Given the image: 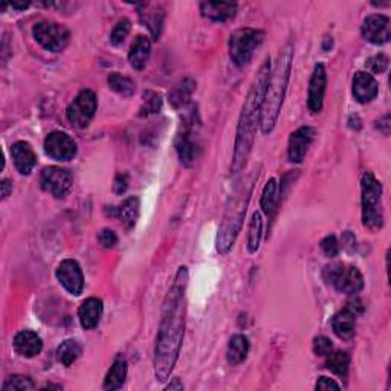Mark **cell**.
<instances>
[{
  "mask_svg": "<svg viewBox=\"0 0 391 391\" xmlns=\"http://www.w3.org/2000/svg\"><path fill=\"white\" fill-rule=\"evenodd\" d=\"M187 285L188 271L185 266H181L174 277L173 286L164 300L160 324L156 335L153 365H155V374L159 382H165L172 376V372L181 355L183 335H185Z\"/></svg>",
  "mask_w": 391,
  "mask_h": 391,
  "instance_id": "obj_1",
  "label": "cell"
},
{
  "mask_svg": "<svg viewBox=\"0 0 391 391\" xmlns=\"http://www.w3.org/2000/svg\"><path fill=\"white\" fill-rule=\"evenodd\" d=\"M271 69V58L267 57L262 67H260L247 98H244L239 124H237L235 130V142L231 164V172L234 174L240 173L243 168L247 167L252 147H254L257 128L260 126V113H262L263 98L267 88V81H269Z\"/></svg>",
  "mask_w": 391,
  "mask_h": 391,
  "instance_id": "obj_2",
  "label": "cell"
},
{
  "mask_svg": "<svg viewBox=\"0 0 391 391\" xmlns=\"http://www.w3.org/2000/svg\"><path fill=\"white\" fill-rule=\"evenodd\" d=\"M294 46L286 44L278 53L275 66L271 69L269 81L265 92L262 113H260V130L263 135L272 133L275 124L278 121V115L285 103V97L289 86L290 72H292Z\"/></svg>",
  "mask_w": 391,
  "mask_h": 391,
  "instance_id": "obj_3",
  "label": "cell"
},
{
  "mask_svg": "<svg viewBox=\"0 0 391 391\" xmlns=\"http://www.w3.org/2000/svg\"><path fill=\"white\" fill-rule=\"evenodd\" d=\"M254 181H256V173H252L247 181L239 183L226 205V210L224 217H222L219 233H217V240H216L217 252L222 256H226L228 252L233 249L237 237H239L242 231L243 220L244 216H247L248 203L251 201L252 190H254Z\"/></svg>",
  "mask_w": 391,
  "mask_h": 391,
  "instance_id": "obj_4",
  "label": "cell"
},
{
  "mask_svg": "<svg viewBox=\"0 0 391 391\" xmlns=\"http://www.w3.org/2000/svg\"><path fill=\"white\" fill-rule=\"evenodd\" d=\"M382 183L372 172H365L361 179L363 224L370 231H381L384 228V210H382Z\"/></svg>",
  "mask_w": 391,
  "mask_h": 391,
  "instance_id": "obj_5",
  "label": "cell"
},
{
  "mask_svg": "<svg viewBox=\"0 0 391 391\" xmlns=\"http://www.w3.org/2000/svg\"><path fill=\"white\" fill-rule=\"evenodd\" d=\"M265 40V33L256 28H240L229 37V58L239 67L247 66Z\"/></svg>",
  "mask_w": 391,
  "mask_h": 391,
  "instance_id": "obj_6",
  "label": "cell"
},
{
  "mask_svg": "<svg viewBox=\"0 0 391 391\" xmlns=\"http://www.w3.org/2000/svg\"><path fill=\"white\" fill-rule=\"evenodd\" d=\"M323 277L327 285L346 295H356L364 289V277L356 266L347 263H331L324 267Z\"/></svg>",
  "mask_w": 391,
  "mask_h": 391,
  "instance_id": "obj_7",
  "label": "cell"
},
{
  "mask_svg": "<svg viewBox=\"0 0 391 391\" xmlns=\"http://www.w3.org/2000/svg\"><path fill=\"white\" fill-rule=\"evenodd\" d=\"M35 42L46 51L61 52L71 42L69 29L56 22H38L33 28Z\"/></svg>",
  "mask_w": 391,
  "mask_h": 391,
  "instance_id": "obj_8",
  "label": "cell"
},
{
  "mask_svg": "<svg viewBox=\"0 0 391 391\" xmlns=\"http://www.w3.org/2000/svg\"><path fill=\"white\" fill-rule=\"evenodd\" d=\"M98 109V98L94 90L84 89L75 97L66 110V118L74 127L84 128L94 119Z\"/></svg>",
  "mask_w": 391,
  "mask_h": 391,
  "instance_id": "obj_9",
  "label": "cell"
},
{
  "mask_svg": "<svg viewBox=\"0 0 391 391\" xmlns=\"http://www.w3.org/2000/svg\"><path fill=\"white\" fill-rule=\"evenodd\" d=\"M74 178L67 168L46 167L40 174V187L46 193L57 199H63L72 190Z\"/></svg>",
  "mask_w": 391,
  "mask_h": 391,
  "instance_id": "obj_10",
  "label": "cell"
},
{
  "mask_svg": "<svg viewBox=\"0 0 391 391\" xmlns=\"http://www.w3.org/2000/svg\"><path fill=\"white\" fill-rule=\"evenodd\" d=\"M44 153L58 163H67L76 156V142L65 132H51L44 138Z\"/></svg>",
  "mask_w": 391,
  "mask_h": 391,
  "instance_id": "obj_11",
  "label": "cell"
},
{
  "mask_svg": "<svg viewBox=\"0 0 391 391\" xmlns=\"http://www.w3.org/2000/svg\"><path fill=\"white\" fill-rule=\"evenodd\" d=\"M56 277L67 294L78 297L84 289V275L80 263L74 258H66L61 262L56 271Z\"/></svg>",
  "mask_w": 391,
  "mask_h": 391,
  "instance_id": "obj_12",
  "label": "cell"
},
{
  "mask_svg": "<svg viewBox=\"0 0 391 391\" xmlns=\"http://www.w3.org/2000/svg\"><path fill=\"white\" fill-rule=\"evenodd\" d=\"M361 33L367 42L378 46L385 44L391 38L390 19L384 14H372L363 22Z\"/></svg>",
  "mask_w": 391,
  "mask_h": 391,
  "instance_id": "obj_13",
  "label": "cell"
},
{
  "mask_svg": "<svg viewBox=\"0 0 391 391\" xmlns=\"http://www.w3.org/2000/svg\"><path fill=\"white\" fill-rule=\"evenodd\" d=\"M327 88V72L324 65H315L309 81L308 89V107L312 113H319L323 110L324 95Z\"/></svg>",
  "mask_w": 391,
  "mask_h": 391,
  "instance_id": "obj_14",
  "label": "cell"
},
{
  "mask_svg": "<svg viewBox=\"0 0 391 391\" xmlns=\"http://www.w3.org/2000/svg\"><path fill=\"white\" fill-rule=\"evenodd\" d=\"M313 140H315V130L309 126H303L290 133L288 145V158L290 163H303V159L308 155V150Z\"/></svg>",
  "mask_w": 391,
  "mask_h": 391,
  "instance_id": "obj_15",
  "label": "cell"
},
{
  "mask_svg": "<svg viewBox=\"0 0 391 391\" xmlns=\"http://www.w3.org/2000/svg\"><path fill=\"white\" fill-rule=\"evenodd\" d=\"M351 94L358 103L369 104L379 94V86L374 76L369 72H356L351 81Z\"/></svg>",
  "mask_w": 391,
  "mask_h": 391,
  "instance_id": "obj_16",
  "label": "cell"
},
{
  "mask_svg": "<svg viewBox=\"0 0 391 391\" xmlns=\"http://www.w3.org/2000/svg\"><path fill=\"white\" fill-rule=\"evenodd\" d=\"M11 156L14 160V167L20 174L28 176L33 173L37 165V155L29 142L17 141L11 145Z\"/></svg>",
  "mask_w": 391,
  "mask_h": 391,
  "instance_id": "obj_17",
  "label": "cell"
},
{
  "mask_svg": "<svg viewBox=\"0 0 391 391\" xmlns=\"http://www.w3.org/2000/svg\"><path fill=\"white\" fill-rule=\"evenodd\" d=\"M109 208H110V211L106 210L107 216L118 217L121 224L124 225L127 229H132L136 225L138 219H140L141 202H140V199L132 196V197H127L119 206H109Z\"/></svg>",
  "mask_w": 391,
  "mask_h": 391,
  "instance_id": "obj_18",
  "label": "cell"
},
{
  "mask_svg": "<svg viewBox=\"0 0 391 391\" xmlns=\"http://www.w3.org/2000/svg\"><path fill=\"white\" fill-rule=\"evenodd\" d=\"M103 301L97 297L84 300L78 309V319L84 331H94L103 317Z\"/></svg>",
  "mask_w": 391,
  "mask_h": 391,
  "instance_id": "obj_19",
  "label": "cell"
},
{
  "mask_svg": "<svg viewBox=\"0 0 391 391\" xmlns=\"http://www.w3.org/2000/svg\"><path fill=\"white\" fill-rule=\"evenodd\" d=\"M14 350L23 358H35L42 353L43 341L35 332L22 331L14 338Z\"/></svg>",
  "mask_w": 391,
  "mask_h": 391,
  "instance_id": "obj_20",
  "label": "cell"
},
{
  "mask_svg": "<svg viewBox=\"0 0 391 391\" xmlns=\"http://www.w3.org/2000/svg\"><path fill=\"white\" fill-rule=\"evenodd\" d=\"M201 13L205 19H208L211 22L224 23L234 17L237 13V3L235 2H214V0H208V2L201 3Z\"/></svg>",
  "mask_w": 391,
  "mask_h": 391,
  "instance_id": "obj_21",
  "label": "cell"
},
{
  "mask_svg": "<svg viewBox=\"0 0 391 391\" xmlns=\"http://www.w3.org/2000/svg\"><path fill=\"white\" fill-rule=\"evenodd\" d=\"M140 17L142 25L149 28L153 40H158L160 33H163L164 19H165V13L163 8L150 3H144L140 6Z\"/></svg>",
  "mask_w": 391,
  "mask_h": 391,
  "instance_id": "obj_22",
  "label": "cell"
},
{
  "mask_svg": "<svg viewBox=\"0 0 391 391\" xmlns=\"http://www.w3.org/2000/svg\"><path fill=\"white\" fill-rule=\"evenodd\" d=\"M150 53H151L150 38L145 35H138L128 51L130 65H132V67H135L136 71H142L150 58Z\"/></svg>",
  "mask_w": 391,
  "mask_h": 391,
  "instance_id": "obj_23",
  "label": "cell"
},
{
  "mask_svg": "<svg viewBox=\"0 0 391 391\" xmlns=\"http://www.w3.org/2000/svg\"><path fill=\"white\" fill-rule=\"evenodd\" d=\"M356 315L349 308L340 310L332 319L333 333L341 340H350L355 336L356 328Z\"/></svg>",
  "mask_w": 391,
  "mask_h": 391,
  "instance_id": "obj_24",
  "label": "cell"
},
{
  "mask_svg": "<svg viewBox=\"0 0 391 391\" xmlns=\"http://www.w3.org/2000/svg\"><path fill=\"white\" fill-rule=\"evenodd\" d=\"M127 367L128 365H127L126 358L119 355L113 361L110 370L107 372L103 388L107 391H115V390L122 388V385H124V382L127 379V372H128Z\"/></svg>",
  "mask_w": 391,
  "mask_h": 391,
  "instance_id": "obj_25",
  "label": "cell"
},
{
  "mask_svg": "<svg viewBox=\"0 0 391 391\" xmlns=\"http://www.w3.org/2000/svg\"><path fill=\"white\" fill-rule=\"evenodd\" d=\"M194 89L196 81L191 76H185V78H182L179 83L174 84V88L170 90V95H168V101H170L174 109H182V107L188 104Z\"/></svg>",
  "mask_w": 391,
  "mask_h": 391,
  "instance_id": "obj_26",
  "label": "cell"
},
{
  "mask_svg": "<svg viewBox=\"0 0 391 391\" xmlns=\"http://www.w3.org/2000/svg\"><path fill=\"white\" fill-rule=\"evenodd\" d=\"M249 340L244 335H234L228 344L226 350V361L231 365H239L244 359L248 358L249 353Z\"/></svg>",
  "mask_w": 391,
  "mask_h": 391,
  "instance_id": "obj_27",
  "label": "cell"
},
{
  "mask_svg": "<svg viewBox=\"0 0 391 391\" xmlns=\"http://www.w3.org/2000/svg\"><path fill=\"white\" fill-rule=\"evenodd\" d=\"M176 151H178V156L181 159V163L185 167H191L196 160V144L191 140L190 133L183 132L176 136L174 141Z\"/></svg>",
  "mask_w": 391,
  "mask_h": 391,
  "instance_id": "obj_28",
  "label": "cell"
},
{
  "mask_svg": "<svg viewBox=\"0 0 391 391\" xmlns=\"http://www.w3.org/2000/svg\"><path fill=\"white\" fill-rule=\"evenodd\" d=\"M263 237V217L262 213L256 211L251 217V224L248 228V240H247V249L249 254H256L260 249V243H262Z\"/></svg>",
  "mask_w": 391,
  "mask_h": 391,
  "instance_id": "obj_29",
  "label": "cell"
},
{
  "mask_svg": "<svg viewBox=\"0 0 391 391\" xmlns=\"http://www.w3.org/2000/svg\"><path fill=\"white\" fill-rule=\"evenodd\" d=\"M278 203V183L274 178L266 182V185L262 191V197H260V208L266 214V216H272L275 208Z\"/></svg>",
  "mask_w": 391,
  "mask_h": 391,
  "instance_id": "obj_30",
  "label": "cell"
},
{
  "mask_svg": "<svg viewBox=\"0 0 391 391\" xmlns=\"http://www.w3.org/2000/svg\"><path fill=\"white\" fill-rule=\"evenodd\" d=\"M326 367L336 376L346 378L350 369V355L347 351H331L326 356Z\"/></svg>",
  "mask_w": 391,
  "mask_h": 391,
  "instance_id": "obj_31",
  "label": "cell"
},
{
  "mask_svg": "<svg viewBox=\"0 0 391 391\" xmlns=\"http://www.w3.org/2000/svg\"><path fill=\"white\" fill-rule=\"evenodd\" d=\"M83 347L81 344L76 340H66L58 346L57 349V356L58 361L65 367H71L76 359L81 356Z\"/></svg>",
  "mask_w": 391,
  "mask_h": 391,
  "instance_id": "obj_32",
  "label": "cell"
},
{
  "mask_svg": "<svg viewBox=\"0 0 391 391\" xmlns=\"http://www.w3.org/2000/svg\"><path fill=\"white\" fill-rule=\"evenodd\" d=\"M107 84H109V88L113 92H117L118 95H122V97L135 95L136 84L132 78H128V76H126V75L113 72L109 75V78H107Z\"/></svg>",
  "mask_w": 391,
  "mask_h": 391,
  "instance_id": "obj_33",
  "label": "cell"
},
{
  "mask_svg": "<svg viewBox=\"0 0 391 391\" xmlns=\"http://www.w3.org/2000/svg\"><path fill=\"white\" fill-rule=\"evenodd\" d=\"M160 107H163V98H160V95L153 90H145L142 97L140 117H150V115H155L160 110Z\"/></svg>",
  "mask_w": 391,
  "mask_h": 391,
  "instance_id": "obj_34",
  "label": "cell"
},
{
  "mask_svg": "<svg viewBox=\"0 0 391 391\" xmlns=\"http://www.w3.org/2000/svg\"><path fill=\"white\" fill-rule=\"evenodd\" d=\"M34 388V381L25 374H13L2 385V391H29Z\"/></svg>",
  "mask_w": 391,
  "mask_h": 391,
  "instance_id": "obj_35",
  "label": "cell"
},
{
  "mask_svg": "<svg viewBox=\"0 0 391 391\" xmlns=\"http://www.w3.org/2000/svg\"><path fill=\"white\" fill-rule=\"evenodd\" d=\"M130 29H132V22H130L128 19L119 20L110 33V43L113 46H119L127 38Z\"/></svg>",
  "mask_w": 391,
  "mask_h": 391,
  "instance_id": "obj_36",
  "label": "cell"
},
{
  "mask_svg": "<svg viewBox=\"0 0 391 391\" xmlns=\"http://www.w3.org/2000/svg\"><path fill=\"white\" fill-rule=\"evenodd\" d=\"M367 67H369V74H384L388 67V57L385 53H376V56L370 57L367 60Z\"/></svg>",
  "mask_w": 391,
  "mask_h": 391,
  "instance_id": "obj_37",
  "label": "cell"
},
{
  "mask_svg": "<svg viewBox=\"0 0 391 391\" xmlns=\"http://www.w3.org/2000/svg\"><path fill=\"white\" fill-rule=\"evenodd\" d=\"M319 248L324 252V256L328 258H333L340 254V243H338V239H336V235H333V234L326 235L324 239L319 242Z\"/></svg>",
  "mask_w": 391,
  "mask_h": 391,
  "instance_id": "obj_38",
  "label": "cell"
},
{
  "mask_svg": "<svg viewBox=\"0 0 391 391\" xmlns=\"http://www.w3.org/2000/svg\"><path fill=\"white\" fill-rule=\"evenodd\" d=\"M98 243L101 244L104 249H110L118 243V235L110 228H104L98 233Z\"/></svg>",
  "mask_w": 391,
  "mask_h": 391,
  "instance_id": "obj_39",
  "label": "cell"
},
{
  "mask_svg": "<svg viewBox=\"0 0 391 391\" xmlns=\"http://www.w3.org/2000/svg\"><path fill=\"white\" fill-rule=\"evenodd\" d=\"M313 351L318 356H327L331 351H333V344L327 336H318L313 340Z\"/></svg>",
  "mask_w": 391,
  "mask_h": 391,
  "instance_id": "obj_40",
  "label": "cell"
},
{
  "mask_svg": "<svg viewBox=\"0 0 391 391\" xmlns=\"http://www.w3.org/2000/svg\"><path fill=\"white\" fill-rule=\"evenodd\" d=\"M128 188V176L126 173H119L115 178V183H113V193L115 194H124Z\"/></svg>",
  "mask_w": 391,
  "mask_h": 391,
  "instance_id": "obj_41",
  "label": "cell"
},
{
  "mask_svg": "<svg viewBox=\"0 0 391 391\" xmlns=\"http://www.w3.org/2000/svg\"><path fill=\"white\" fill-rule=\"evenodd\" d=\"M315 390L318 391H327V390H341V385L340 384H336V382L331 378H326V376H321L318 381H317V385H315Z\"/></svg>",
  "mask_w": 391,
  "mask_h": 391,
  "instance_id": "obj_42",
  "label": "cell"
},
{
  "mask_svg": "<svg viewBox=\"0 0 391 391\" xmlns=\"http://www.w3.org/2000/svg\"><path fill=\"white\" fill-rule=\"evenodd\" d=\"M342 248L349 251V252H353L356 248V237L353 235L351 231H346L342 234Z\"/></svg>",
  "mask_w": 391,
  "mask_h": 391,
  "instance_id": "obj_43",
  "label": "cell"
},
{
  "mask_svg": "<svg viewBox=\"0 0 391 391\" xmlns=\"http://www.w3.org/2000/svg\"><path fill=\"white\" fill-rule=\"evenodd\" d=\"M376 127L379 128V132H381V133H384L385 136H388V135H390V127H391V118H390V113L384 115V117H382V118L378 121Z\"/></svg>",
  "mask_w": 391,
  "mask_h": 391,
  "instance_id": "obj_44",
  "label": "cell"
},
{
  "mask_svg": "<svg viewBox=\"0 0 391 391\" xmlns=\"http://www.w3.org/2000/svg\"><path fill=\"white\" fill-rule=\"evenodd\" d=\"M0 185H2V199L5 201V199H8V196L11 194L13 183H11L10 181H8V179H3L2 183H0Z\"/></svg>",
  "mask_w": 391,
  "mask_h": 391,
  "instance_id": "obj_45",
  "label": "cell"
},
{
  "mask_svg": "<svg viewBox=\"0 0 391 391\" xmlns=\"http://www.w3.org/2000/svg\"><path fill=\"white\" fill-rule=\"evenodd\" d=\"M349 127L353 128V130H359L363 127L361 119H359L358 115H351V117L349 118Z\"/></svg>",
  "mask_w": 391,
  "mask_h": 391,
  "instance_id": "obj_46",
  "label": "cell"
},
{
  "mask_svg": "<svg viewBox=\"0 0 391 391\" xmlns=\"http://www.w3.org/2000/svg\"><path fill=\"white\" fill-rule=\"evenodd\" d=\"M183 388H185V387H183L181 379H178V378L173 379V381L170 382V384H168V385L165 387V390H172V391H174V390H183Z\"/></svg>",
  "mask_w": 391,
  "mask_h": 391,
  "instance_id": "obj_47",
  "label": "cell"
},
{
  "mask_svg": "<svg viewBox=\"0 0 391 391\" xmlns=\"http://www.w3.org/2000/svg\"><path fill=\"white\" fill-rule=\"evenodd\" d=\"M31 5V2H22V3H19V2H13L11 3V6L14 8V10H19V11H22V10H26V8Z\"/></svg>",
  "mask_w": 391,
  "mask_h": 391,
  "instance_id": "obj_48",
  "label": "cell"
}]
</instances>
